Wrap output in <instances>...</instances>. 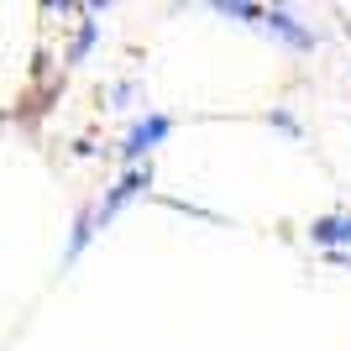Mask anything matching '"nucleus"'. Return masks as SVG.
I'll list each match as a JSON object with an SVG mask.
<instances>
[{
  "mask_svg": "<svg viewBox=\"0 0 351 351\" xmlns=\"http://www.w3.org/2000/svg\"><path fill=\"white\" fill-rule=\"evenodd\" d=\"M162 132H168V121H162V116H147V121H142V126H136V132H132V136H126V152H147V147L158 142V136H162Z\"/></svg>",
  "mask_w": 351,
  "mask_h": 351,
  "instance_id": "f257e3e1",
  "label": "nucleus"
}]
</instances>
